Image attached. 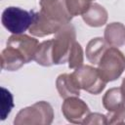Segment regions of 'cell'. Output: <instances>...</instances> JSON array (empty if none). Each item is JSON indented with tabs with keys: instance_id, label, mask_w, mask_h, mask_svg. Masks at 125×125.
<instances>
[{
	"instance_id": "5",
	"label": "cell",
	"mask_w": 125,
	"mask_h": 125,
	"mask_svg": "<svg viewBox=\"0 0 125 125\" xmlns=\"http://www.w3.org/2000/svg\"><path fill=\"white\" fill-rule=\"evenodd\" d=\"M53 41L54 64H63L68 61L73 43L76 41L75 28L71 23L65 24L55 33Z\"/></svg>"
},
{
	"instance_id": "11",
	"label": "cell",
	"mask_w": 125,
	"mask_h": 125,
	"mask_svg": "<svg viewBox=\"0 0 125 125\" xmlns=\"http://www.w3.org/2000/svg\"><path fill=\"white\" fill-rule=\"evenodd\" d=\"M25 63L23 57L14 47L6 46L1 53V67L2 69L15 71L21 68Z\"/></svg>"
},
{
	"instance_id": "1",
	"label": "cell",
	"mask_w": 125,
	"mask_h": 125,
	"mask_svg": "<svg viewBox=\"0 0 125 125\" xmlns=\"http://www.w3.org/2000/svg\"><path fill=\"white\" fill-rule=\"evenodd\" d=\"M39 4L40 11L28 30L34 36L44 37L70 23L72 18L82 15L90 3L83 0H47Z\"/></svg>"
},
{
	"instance_id": "12",
	"label": "cell",
	"mask_w": 125,
	"mask_h": 125,
	"mask_svg": "<svg viewBox=\"0 0 125 125\" xmlns=\"http://www.w3.org/2000/svg\"><path fill=\"white\" fill-rule=\"evenodd\" d=\"M104 38L111 47H121L125 43V25L121 22H111L106 25Z\"/></svg>"
},
{
	"instance_id": "15",
	"label": "cell",
	"mask_w": 125,
	"mask_h": 125,
	"mask_svg": "<svg viewBox=\"0 0 125 125\" xmlns=\"http://www.w3.org/2000/svg\"><path fill=\"white\" fill-rule=\"evenodd\" d=\"M34 61L43 66H51L54 64L53 62V41L46 40L38 45L36 50Z\"/></svg>"
},
{
	"instance_id": "4",
	"label": "cell",
	"mask_w": 125,
	"mask_h": 125,
	"mask_svg": "<svg viewBox=\"0 0 125 125\" xmlns=\"http://www.w3.org/2000/svg\"><path fill=\"white\" fill-rule=\"evenodd\" d=\"M36 12L26 11L19 7L6 8L1 17L3 26L13 34H21L29 27L34 21Z\"/></svg>"
},
{
	"instance_id": "17",
	"label": "cell",
	"mask_w": 125,
	"mask_h": 125,
	"mask_svg": "<svg viewBox=\"0 0 125 125\" xmlns=\"http://www.w3.org/2000/svg\"><path fill=\"white\" fill-rule=\"evenodd\" d=\"M1 119L4 120L10 114L12 108L14 107L13 95L9 90L4 87H1Z\"/></svg>"
},
{
	"instance_id": "16",
	"label": "cell",
	"mask_w": 125,
	"mask_h": 125,
	"mask_svg": "<svg viewBox=\"0 0 125 125\" xmlns=\"http://www.w3.org/2000/svg\"><path fill=\"white\" fill-rule=\"evenodd\" d=\"M83 50L81 45L75 41L71 47L69 57H68V67L69 68H78L83 65Z\"/></svg>"
},
{
	"instance_id": "7",
	"label": "cell",
	"mask_w": 125,
	"mask_h": 125,
	"mask_svg": "<svg viewBox=\"0 0 125 125\" xmlns=\"http://www.w3.org/2000/svg\"><path fill=\"white\" fill-rule=\"evenodd\" d=\"M62 112L68 122L83 124L90 113V109L83 100L78 97H70L64 99L62 105Z\"/></svg>"
},
{
	"instance_id": "20",
	"label": "cell",
	"mask_w": 125,
	"mask_h": 125,
	"mask_svg": "<svg viewBox=\"0 0 125 125\" xmlns=\"http://www.w3.org/2000/svg\"><path fill=\"white\" fill-rule=\"evenodd\" d=\"M120 90H121V94H122V96H123V99H124V101H125V77H124L123 80H122Z\"/></svg>"
},
{
	"instance_id": "19",
	"label": "cell",
	"mask_w": 125,
	"mask_h": 125,
	"mask_svg": "<svg viewBox=\"0 0 125 125\" xmlns=\"http://www.w3.org/2000/svg\"><path fill=\"white\" fill-rule=\"evenodd\" d=\"M83 124H99V125H104L107 124V119L106 115L94 112V113H89L87 118L84 120Z\"/></svg>"
},
{
	"instance_id": "22",
	"label": "cell",
	"mask_w": 125,
	"mask_h": 125,
	"mask_svg": "<svg viewBox=\"0 0 125 125\" xmlns=\"http://www.w3.org/2000/svg\"><path fill=\"white\" fill-rule=\"evenodd\" d=\"M40 1H47V0H40Z\"/></svg>"
},
{
	"instance_id": "9",
	"label": "cell",
	"mask_w": 125,
	"mask_h": 125,
	"mask_svg": "<svg viewBox=\"0 0 125 125\" xmlns=\"http://www.w3.org/2000/svg\"><path fill=\"white\" fill-rule=\"evenodd\" d=\"M86 24L92 27L103 26L106 23L108 14L107 11L98 3H90L85 12L81 15Z\"/></svg>"
},
{
	"instance_id": "18",
	"label": "cell",
	"mask_w": 125,
	"mask_h": 125,
	"mask_svg": "<svg viewBox=\"0 0 125 125\" xmlns=\"http://www.w3.org/2000/svg\"><path fill=\"white\" fill-rule=\"evenodd\" d=\"M107 124H123L125 120V106L114 112L107 113Z\"/></svg>"
},
{
	"instance_id": "13",
	"label": "cell",
	"mask_w": 125,
	"mask_h": 125,
	"mask_svg": "<svg viewBox=\"0 0 125 125\" xmlns=\"http://www.w3.org/2000/svg\"><path fill=\"white\" fill-rule=\"evenodd\" d=\"M108 44L104 38L96 37L91 39L86 46V57L88 61L93 64H98L101 57L108 48Z\"/></svg>"
},
{
	"instance_id": "21",
	"label": "cell",
	"mask_w": 125,
	"mask_h": 125,
	"mask_svg": "<svg viewBox=\"0 0 125 125\" xmlns=\"http://www.w3.org/2000/svg\"><path fill=\"white\" fill-rule=\"evenodd\" d=\"M83 1H85V2H88V3H91L93 0H83Z\"/></svg>"
},
{
	"instance_id": "3",
	"label": "cell",
	"mask_w": 125,
	"mask_h": 125,
	"mask_svg": "<svg viewBox=\"0 0 125 125\" xmlns=\"http://www.w3.org/2000/svg\"><path fill=\"white\" fill-rule=\"evenodd\" d=\"M125 69V56L116 47H108L101 57L98 70L102 78L107 83L120 77Z\"/></svg>"
},
{
	"instance_id": "8",
	"label": "cell",
	"mask_w": 125,
	"mask_h": 125,
	"mask_svg": "<svg viewBox=\"0 0 125 125\" xmlns=\"http://www.w3.org/2000/svg\"><path fill=\"white\" fill-rule=\"evenodd\" d=\"M7 45L14 47L18 50L21 55L23 57L25 63L34 60L36 50L38 48L39 42L34 37L28 36L26 34H13L9 37Z\"/></svg>"
},
{
	"instance_id": "2",
	"label": "cell",
	"mask_w": 125,
	"mask_h": 125,
	"mask_svg": "<svg viewBox=\"0 0 125 125\" xmlns=\"http://www.w3.org/2000/svg\"><path fill=\"white\" fill-rule=\"evenodd\" d=\"M54 120V110L52 105L44 101L37 102L30 106L21 108L16 118L15 125H49Z\"/></svg>"
},
{
	"instance_id": "14",
	"label": "cell",
	"mask_w": 125,
	"mask_h": 125,
	"mask_svg": "<svg viewBox=\"0 0 125 125\" xmlns=\"http://www.w3.org/2000/svg\"><path fill=\"white\" fill-rule=\"evenodd\" d=\"M103 105L108 113L119 110L125 106V101L121 94L120 87L111 88L105 92L103 97Z\"/></svg>"
},
{
	"instance_id": "6",
	"label": "cell",
	"mask_w": 125,
	"mask_h": 125,
	"mask_svg": "<svg viewBox=\"0 0 125 125\" xmlns=\"http://www.w3.org/2000/svg\"><path fill=\"white\" fill-rule=\"evenodd\" d=\"M78 86L80 89L85 90L86 92L98 95L105 87L106 82L102 78L99 73L98 68H95L91 65H81L72 72Z\"/></svg>"
},
{
	"instance_id": "10",
	"label": "cell",
	"mask_w": 125,
	"mask_h": 125,
	"mask_svg": "<svg viewBox=\"0 0 125 125\" xmlns=\"http://www.w3.org/2000/svg\"><path fill=\"white\" fill-rule=\"evenodd\" d=\"M56 87L60 94V97L62 99L79 97L80 95V87L78 86L72 73H63L59 75L56 80Z\"/></svg>"
}]
</instances>
